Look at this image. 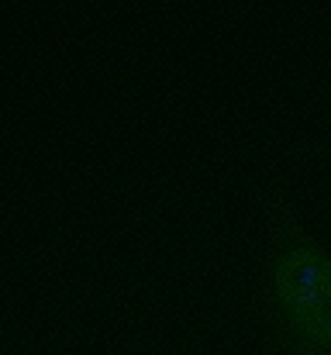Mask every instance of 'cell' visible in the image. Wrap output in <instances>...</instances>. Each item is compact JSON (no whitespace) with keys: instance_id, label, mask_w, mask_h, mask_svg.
Masks as SVG:
<instances>
[{"instance_id":"6da1fadb","label":"cell","mask_w":331,"mask_h":355,"mask_svg":"<svg viewBox=\"0 0 331 355\" xmlns=\"http://www.w3.org/2000/svg\"><path fill=\"white\" fill-rule=\"evenodd\" d=\"M262 324L269 355H331V248L276 176L262 187Z\"/></svg>"},{"instance_id":"7a4b0ae2","label":"cell","mask_w":331,"mask_h":355,"mask_svg":"<svg viewBox=\"0 0 331 355\" xmlns=\"http://www.w3.org/2000/svg\"><path fill=\"white\" fill-rule=\"evenodd\" d=\"M325 148H328V155H331V138H328V141H325Z\"/></svg>"}]
</instances>
